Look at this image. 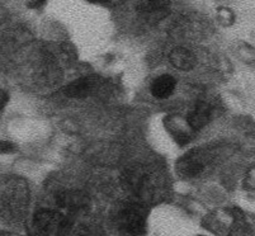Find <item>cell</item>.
I'll return each mask as SVG.
<instances>
[{"instance_id":"9c48e42d","label":"cell","mask_w":255,"mask_h":236,"mask_svg":"<svg viewBox=\"0 0 255 236\" xmlns=\"http://www.w3.org/2000/svg\"><path fill=\"white\" fill-rule=\"evenodd\" d=\"M211 117V107L205 102H199L188 116V124L193 129L203 128L208 123Z\"/></svg>"},{"instance_id":"277c9868","label":"cell","mask_w":255,"mask_h":236,"mask_svg":"<svg viewBox=\"0 0 255 236\" xmlns=\"http://www.w3.org/2000/svg\"><path fill=\"white\" fill-rule=\"evenodd\" d=\"M170 0H146L138 5L137 10L141 17L149 22H159L168 15Z\"/></svg>"},{"instance_id":"7a4b0ae2","label":"cell","mask_w":255,"mask_h":236,"mask_svg":"<svg viewBox=\"0 0 255 236\" xmlns=\"http://www.w3.org/2000/svg\"><path fill=\"white\" fill-rule=\"evenodd\" d=\"M126 188L140 198H149L159 187L160 177L150 166L138 165L127 168L124 175Z\"/></svg>"},{"instance_id":"ba28073f","label":"cell","mask_w":255,"mask_h":236,"mask_svg":"<svg viewBox=\"0 0 255 236\" xmlns=\"http://www.w3.org/2000/svg\"><path fill=\"white\" fill-rule=\"evenodd\" d=\"M169 60L174 68L182 71H189L196 66L194 54L184 47L174 48L169 55Z\"/></svg>"},{"instance_id":"3957f363","label":"cell","mask_w":255,"mask_h":236,"mask_svg":"<svg viewBox=\"0 0 255 236\" xmlns=\"http://www.w3.org/2000/svg\"><path fill=\"white\" fill-rule=\"evenodd\" d=\"M68 228L69 216L52 208L39 210L32 220L33 236H62Z\"/></svg>"},{"instance_id":"8fae6325","label":"cell","mask_w":255,"mask_h":236,"mask_svg":"<svg viewBox=\"0 0 255 236\" xmlns=\"http://www.w3.org/2000/svg\"><path fill=\"white\" fill-rule=\"evenodd\" d=\"M73 236H104V234L99 226L93 224H83L73 231Z\"/></svg>"},{"instance_id":"5bb4252c","label":"cell","mask_w":255,"mask_h":236,"mask_svg":"<svg viewBox=\"0 0 255 236\" xmlns=\"http://www.w3.org/2000/svg\"><path fill=\"white\" fill-rule=\"evenodd\" d=\"M92 3H97V4H107V3H111L112 0H89Z\"/></svg>"},{"instance_id":"8992f818","label":"cell","mask_w":255,"mask_h":236,"mask_svg":"<svg viewBox=\"0 0 255 236\" xmlns=\"http://www.w3.org/2000/svg\"><path fill=\"white\" fill-rule=\"evenodd\" d=\"M98 87V79L94 76H84L74 80L65 88V94L70 98H85Z\"/></svg>"},{"instance_id":"4fadbf2b","label":"cell","mask_w":255,"mask_h":236,"mask_svg":"<svg viewBox=\"0 0 255 236\" xmlns=\"http://www.w3.org/2000/svg\"><path fill=\"white\" fill-rule=\"evenodd\" d=\"M9 96L5 90L0 89V111H3L5 108V106L8 104Z\"/></svg>"},{"instance_id":"9a60e30c","label":"cell","mask_w":255,"mask_h":236,"mask_svg":"<svg viewBox=\"0 0 255 236\" xmlns=\"http://www.w3.org/2000/svg\"><path fill=\"white\" fill-rule=\"evenodd\" d=\"M43 3H45V0H34V6H39Z\"/></svg>"},{"instance_id":"6da1fadb","label":"cell","mask_w":255,"mask_h":236,"mask_svg":"<svg viewBox=\"0 0 255 236\" xmlns=\"http://www.w3.org/2000/svg\"><path fill=\"white\" fill-rule=\"evenodd\" d=\"M115 226L120 236H142L146 230V210L136 202L121 206L115 216Z\"/></svg>"},{"instance_id":"52a82bcc","label":"cell","mask_w":255,"mask_h":236,"mask_svg":"<svg viewBox=\"0 0 255 236\" xmlns=\"http://www.w3.org/2000/svg\"><path fill=\"white\" fill-rule=\"evenodd\" d=\"M206 161L201 154H191L178 163V173L184 178L197 177L205 169Z\"/></svg>"},{"instance_id":"30bf717a","label":"cell","mask_w":255,"mask_h":236,"mask_svg":"<svg viewBox=\"0 0 255 236\" xmlns=\"http://www.w3.org/2000/svg\"><path fill=\"white\" fill-rule=\"evenodd\" d=\"M177 82L171 75H161L151 84V93L157 99H166L174 93Z\"/></svg>"},{"instance_id":"7c38bea8","label":"cell","mask_w":255,"mask_h":236,"mask_svg":"<svg viewBox=\"0 0 255 236\" xmlns=\"http://www.w3.org/2000/svg\"><path fill=\"white\" fill-rule=\"evenodd\" d=\"M15 150V146L9 141L0 140V154H10Z\"/></svg>"},{"instance_id":"5b68a950","label":"cell","mask_w":255,"mask_h":236,"mask_svg":"<svg viewBox=\"0 0 255 236\" xmlns=\"http://www.w3.org/2000/svg\"><path fill=\"white\" fill-rule=\"evenodd\" d=\"M59 211L64 212L66 216L83 211L87 207V198L78 192H65L57 198Z\"/></svg>"}]
</instances>
